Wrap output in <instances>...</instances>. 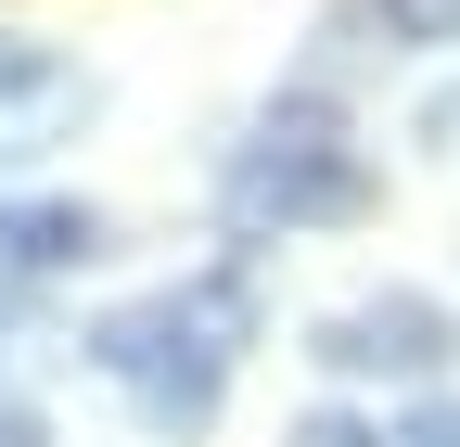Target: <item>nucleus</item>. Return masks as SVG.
<instances>
[{
	"instance_id": "f257e3e1",
	"label": "nucleus",
	"mask_w": 460,
	"mask_h": 447,
	"mask_svg": "<svg viewBox=\"0 0 460 447\" xmlns=\"http://www.w3.org/2000/svg\"><path fill=\"white\" fill-rule=\"evenodd\" d=\"M243 346H256V282H243V268H192V282H166V294L115 307V320L90 332L102 383H128V397H141L166 434H180V422H205V409L230 397Z\"/></svg>"
},
{
	"instance_id": "f03ea898",
	"label": "nucleus",
	"mask_w": 460,
	"mask_h": 447,
	"mask_svg": "<svg viewBox=\"0 0 460 447\" xmlns=\"http://www.w3.org/2000/svg\"><path fill=\"white\" fill-rule=\"evenodd\" d=\"M371 205V153L332 102H269L256 141L230 153V217L243 231H332Z\"/></svg>"
},
{
	"instance_id": "7ed1b4c3",
	"label": "nucleus",
	"mask_w": 460,
	"mask_h": 447,
	"mask_svg": "<svg viewBox=\"0 0 460 447\" xmlns=\"http://www.w3.org/2000/svg\"><path fill=\"white\" fill-rule=\"evenodd\" d=\"M77 128H90V77L39 39H0V166H26L51 141H77Z\"/></svg>"
},
{
	"instance_id": "20e7f679",
	"label": "nucleus",
	"mask_w": 460,
	"mask_h": 447,
	"mask_svg": "<svg viewBox=\"0 0 460 447\" xmlns=\"http://www.w3.org/2000/svg\"><path fill=\"white\" fill-rule=\"evenodd\" d=\"M320 358H332V371H396V383H422V371H447V320H435L422 294H371V307L320 320Z\"/></svg>"
},
{
	"instance_id": "39448f33",
	"label": "nucleus",
	"mask_w": 460,
	"mask_h": 447,
	"mask_svg": "<svg viewBox=\"0 0 460 447\" xmlns=\"http://www.w3.org/2000/svg\"><path fill=\"white\" fill-rule=\"evenodd\" d=\"M102 231H90V205H0V268L13 282H39V268H77Z\"/></svg>"
},
{
	"instance_id": "423d86ee",
	"label": "nucleus",
	"mask_w": 460,
	"mask_h": 447,
	"mask_svg": "<svg viewBox=\"0 0 460 447\" xmlns=\"http://www.w3.org/2000/svg\"><path fill=\"white\" fill-rule=\"evenodd\" d=\"M384 26L422 39V51H447V39H460V0H384Z\"/></svg>"
},
{
	"instance_id": "0eeeda50",
	"label": "nucleus",
	"mask_w": 460,
	"mask_h": 447,
	"mask_svg": "<svg viewBox=\"0 0 460 447\" xmlns=\"http://www.w3.org/2000/svg\"><path fill=\"white\" fill-rule=\"evenodd\" d=\"M295 447H384V434H358V422H332V409H320V422H307Z\"/></svg>"
},
{
	"instance_id": "6e6552de",
	"label": "nucleus",
	"mask_w": 460,
	"mask_h": 447,
	"mask_svg": "<svg viewBox=\"0 0 460 447\" xmlns=\"http://www.w3.org/2000/svg\"><path fill=\"white\" fill-rule=\"evenodd\" d=\"M396 447H460V409H422L410 434H396Z\"/></svg>"
}]
</instances>
